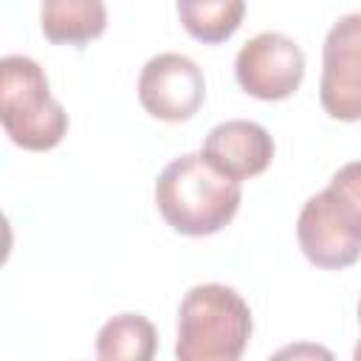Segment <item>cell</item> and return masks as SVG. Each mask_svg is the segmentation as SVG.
Here are the masks:
<instances>
[{
  "label": "cell",
  "instance_id": "1",
  "mask_svg": "<svg viewBox=\"0 0 361 361\" xmlns=\"http://www.w3.org/2000/svg\"><path fill=\"white\" fill-rule=\"evenodd\" d=\"M240 200V183L217 172L200 152H183L169 161L155 180V206L161 217L186 237H206L228 226Z\"/></svg>",
  "mask_w": 361,
  "mask_h": 361
},
{
  "label": "cell",
  "instance_id": "2",
  "mask_svg": "<svg viewBox=\"0 0 361 361\" xmlns=\"http://www.w3.org/2000/svg\"><path fill=\"white\" fill-rule=\"evenodd\" d=\"M296 240L316 268L338 271L361 257V161L338 166L330 183L305 200Z\"/></svg>",
  "mask_w": 361,
  "mask_h": 361
},
{
  "label": "cell",
  "instance_id": "3",
  "mask_svg": "<svg viewBox=\"0 0 361 361\" xmlns=\"http://www.w3.org/2000/svg\"><path fill=\"white\" fill-rule=\"evenodd\" d=\"M251 307L228 285L203 282L178 307V361H240L251 338Z\"/></svg>",
  "mask_w": 361,
  "mask_h": 361
},
{
  "label": "cell",
  "instance_id": "4",
  "mask_svg": "<svg viewBox=\"0 0 361 361\" xmlns=\"http://www.w3.org/2000/svg\"><path fill=\"white\" fill-rule=\"evenodd\" d=\"M0 121L11 144L45 152L68 133V113L51 96L48 76L37 59L8 54L0 59Z\"/></svg>",
  "mask_w": 361,
  "mask_h": 361
},
{
  "label": "cell",
  "instance_id": "5",
  "mask_svg": "<svg viewBox=\"0 0 361 361\" xmlns=\"http://www.w3.org/2000/svg\"><path fill=\"white\" fill-rule=\"evenodd\" d=\"M240 87L262 102H279L299 90L305 79V51L279 31H262L243 42L234 59Z\"/></svg>",
  "mask_w": 361,
  "mask_h": 361
},
{
  "label": "cell",
  "instance_id": "6",
  "mask_svg": "<svg viewBox=\"0 0 361 361\" xmlns=\"http://www.w3.org/2000/svg\"><path fill=\"white\" fill-rule=\"evenodd\" d=\"M319 102L330 118H361V11L338 17L324 37Z\"/></svg>",
  "mask_w": 361,
  "mask_h": 361
},
{
  "label": "cell",
  "instance_id": "7",
  "mask_svg": "<svg viewBox=\"0 0 361 361\" xmlns=\"http://www.w3.org/2000/svg\"><path fill=\"white\" fill-rule=\"evenodd\" d=\"M206 96V79L195 59L178 51L155 54L138 73V102L161 121L192 118Z\"/></svg>",
  "mask_w": 361,
  "mask_h": 361
},
{
  "label": "cell",
  "instance_id": "8",
  "mask_svg": "<svg viewBox=\"0 0 361 361\" xmlns=\"http://www.w3.org/2000/svg\"><path fill=\"white\" fill-rule=\"evenodd\" d=\"M200 155L226 178L245 180L265 172L274 161V138L271 133L248 118H228L209 130Z\"/></svg>",
  "mask_w": 361,
  "mask_h": 361
},
{
  "label": "cell",
  "instance_id": "9",
  "mask_svg": "<svg viewBox=\"0 0 361 361\" xmlns=\"http://www.w3.org/2000/svg\"><path fill=\"white\" fill-rule=\"evenodd\" d=\"M39 20L51 42L82 45L107 28V8L99 0H45Z\"/></svg>",
  "mask_w": 361,
  "mask_h": 361
},
{
  "label": "cell",
  "instance_id": "10",
  "mask_svg": "<svg viewBox=\"0 0 361 361\" xmlns=\"http://www.w3.org/2000/svg\"><path fill=\"white\" fill-rule=\"evenodd\" d=\"M158 353V330L141 313H118L107 319L96 336L99 361H152Z\"/></svg>",
  "mask_w": 361,
  "mask_h": 361
},
{
  "label": "cell",
  "instance_id": "11",
  "mask_svg": "<svg viewBox=\"0 0 361 361\" xmlns=\"http://www.w3.org/2000/svg\"><path fill=\"white\" fill-rule=\"evenodd\" d=\"M245 14L243 0H183L178 3V17L183 28L203 42L228 39Z\"/></svg>",
  "mask_w": 361,
  "mask_h": 361
},
{
  "label": "cell",
  "instance_id": "12",
  "mask_svg": "<svg viewBox=\"0 0 361 361\" xmlns=\"http://www.w3.org/2000/svg\"><path fill=\"white\" fill-rule=\"evenodd\" d=\"M268 361H336V355L316 341H290L279 347Z\"/></svg>",
  "mask_w": 361,
  "mask_h": 361
},
{
  "label": "cell",
  "instance_id": "13",
  "mask_svg": "<svg viewBox=\"0 0 361 361\" xmlns=\"http://www.w3.org/2000/svg\"><path fill=\"white\" fill-rule=\"evenodd\" d=\"M353 361H361V338H358L355 347H353Z\"/></svg>",
  "mask_w": 361,
  "mask_h": 361
},
{
  "label": "cell",
  "instance_id": "14",
  "mask_svg": "<svg viewBox=\"0 0 361 361\" xmlns=\"http://www.w3.org/2000/svg\"><path fill=\"white\" fill-rule=\"evenodd\" d=\"M358 322H361V299H358Z\"/></svg>",
  "mask_w": 361,
  "mask_h": 361
}]
</instances>
